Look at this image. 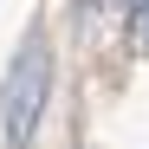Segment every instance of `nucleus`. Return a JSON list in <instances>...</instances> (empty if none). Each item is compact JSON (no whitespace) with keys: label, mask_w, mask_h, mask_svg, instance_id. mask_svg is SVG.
I'll return each mask as SVG.
<instances>
[{"label":"nucleus","mask_w":149,"mask_h":149,"mask_svg":"<svg viewBox=\"0 0 149 149\" xmlns=\"http://www.w3.org/2000/svg\"><path fill=\"white\" fill-rule=\"evenodd\" d=\"M45 97H52V52H45V39H26L19 58H13V71H7V91H0V123H7L13 149H26L39 136Z\"/></svg>","instance_id":"obj_1"},{"label":"nucleus","mask_w":149,"mask_h":149,"mask_svg":"<svg viewBox=\"0 0 149 149\" xmlns=\"http://www.w3.org/2000/svg\"><path fill=\"white\" fill-rule=\"evenodd\" d=\"M136 19H143V26H136V45L149 52V7H136Z\"/></svg>","instance_id":"obj_2"},{"label":"nucleus","mask_w":149,"mask_h":149,"mask_svg":"<svg viewBox=\"0 0 149 149\" xmlns=\"http://www.w3.org/2000/svg\"><path fill=\"white\" fill-rule=\"evenodd\" d=\"M130 7H149V0H130Z\"/></svg>","instance_id":"obj_3"}]
</instances>
